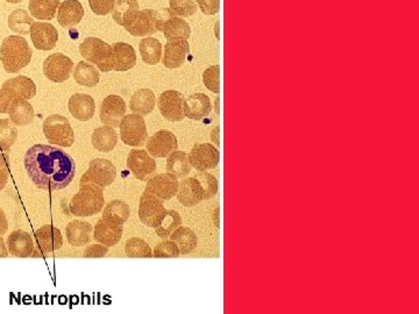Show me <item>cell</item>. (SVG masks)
I'll use <instances>...</instances> for the list:
<instances>
[{
	"label": "cell",
	"instance_id": "obj_20",
	"mask_svg": "<svg viewBox=\"0 0 419 314\" xmlns=\"http://www.w3.org/2000/svg\"><path fill=\"white\" fill-rule=\"evenodd\" d=\"M189 52H190V46L188 40L168 41L167 45L164 46L162 63L167 69H178L187 61Z\"/></svg>",
	"mask_w": 419,
	"mask_h": 314
},
{
	"label": "cell",
	"instance_id": "obj_29",
	"mask_svg": "<svg viewBox=\"0 0 419 314\" xmlns=\"http://www.w3.org/2000/svg\"><path fill=\"white\" fill-rule=\"evenodd\" d=\"M91 142L96 151L110 153L118 144V135L115 127L105 124L102 127L96 128L91 135Z\"/></svg>",
	"mask_w": 419,
	"mask_h": 314
},
{
	"label": "cell",
	"instance_id": "obj_16",
	"mask_svg": "<svg viewBox=\"0 0 419 314\" xmlns=\"http://www.w3.org/2000/svg\"><path fill=\"white\" fill-rule=\"evenodd\" d=\"M178 184L176 177L171 174H159L147 180V185L144 191L156 196L162 202H167L176 197L178 191Z\"/></svg>",
	"mask_w": 419,
	"mask_h": 314
},
{
	"label": "cell",
	"instance_id": "obj_5",
	"mask_svg": "<svg viewBox=\"0 0 419 314\" xmlns=\"http://www.w3.org/2000/svg\"><path fill=\"white\" fill-rule=\"evenodd\" d=\"M79 52L88 62L97 66L101 71L113 70V50L112 46L98 37H86L79 45Z\"/></svg>",
	"mask_w": 419,
	"mask_h": 314
},
{
	"label": "cell",
	"instance_id": "obj_18",
	"mask_svg": "<svg viewBox=\"0 0 419 314\" xmlns=\"http://www.w3.org/2000/svg\"><path fill=\"white\" fill-rule=\"evenodd\" d=\"M30 39L38 50H52L59 41V32L52 23H34L30 26Z\"/></svg>",
	"mask_w": 419,
	"mask_h": 314
},
{
	"label": "cell",
	"instance_id": "obj_41",
	"mask_svg": "<svg viewBox=\"0 0 419 314\" xmlns=\"http://www.w3.org/2000/svg\"><path fill=\"white\" fill-rule=\"evenodd\" d=\"M33 23V18L30 17V14L23 8L14 10L8 17L10 30H13L14 33L21 34V35L30 33V26Z\"/></svg>",
	"mask_w": 419,
	"mask_h": 314
},
{
	"label": "cell",
	"instance_id": "obj_55",
	"mask_svg": "<svg viewBox=\"0 0 419 314\" xmlns=\"http://www.w3.org/2000/svg\"><path fill=\"white\" fill-rule=\"evenodd\" d=\"M219 129V126H218V127L214 128V129L212 131V133H211V141L216 144L217 148L219 147L220 146Z\"/></svg>",
	"mask_w": 419,
	"mask_h": 314
},
{
	"label": "cell",
	"instance_id": "obj_42",
	"mask_svg": "<svg viewBox=\"0 0 419 314\" xmlns=\"http://www.w3.org/2000/svg\"><path fill=\"white\" fill-rule=\"evenodd\" d=\"M125 252L130 259H151L153 249L144 240L140 238H131L125 243Z\"/></svg>",
	"mask_w": 419,
	"mask_h": 314
},
{
	"label": "cell",
	"instance_id": "obj_11",
	"mask_svg": "<svg viewBox=\"0 0 419 314\" xmlns=\"http://www.w3.org/2000/svg\"><path fill=\"white\" fill-rule=\"evenodd\" d=\"M74 71V62L68 56L55 52L48 56L43 62V75L52 82L64 83Z\"/></svg>",
	"mask_w": 419,
	"mask_h": 314
},
{
	"label": "cell",
	"instance_id": "obj_34",
	"mask_svg": "<svg viewBox=\"0 0 419 314\" xmlns=\"http://www.w3.org/2000/svg\"><path fill=\"white\" fill-rule=\"evenodd\" d=\"M191 165L185 151H175L167 158V173L178 178H185L190 174Z\"/></svg>",
	"mask_w": 419,
	"mask_h": 314
},
{
	"label": "cell",
	"instance_id": "obj_17",
	"mask_svg": "<svg viewBox=\"0 0 419 314\" xmlns=\"http://www.w3.org/2000/svg\"><path fill=\"white\" fill-rule=\"evenodd\" d=\"M126 103L120 95H108L101 105V122L111 127H119L122 118L126 115Z\"/></svg>",
	"mask_w": 419,
	"mask_h": 314
},
{
	"label": "cell",
	"instance_id": "obj_10",
	"mask_svg": "<svg viewBox=\"0 0 419 314\" xmlns=\"http://www.w3.org/2000/svg\"><path fill=\"white\" fill-rule=\"evenodd\" d=\"M166 211L167 209L162 200L147 191L142 193L139 204V219L144 226L155 228L163 218Z\"/></svg>",
	"mask_w": 419,
	"mask_h": 314
},
{
	"label": "cell",
	"instance_id": "obj_15",
	"mask_svg": "<svg viewBox=\"0 0 419 314\" xmlns=\"http://www.w3.org/2000/svg\"><path fill=\"white\" fill-rule=\"evenodd\" d=\"M146 147L148 153L155 158H166L178 149V141L174 133L162 129L147 139Z\"/></svg>",
	"mask_w": 419,
	"mask_h": 314
},
{
	"label": "cell",
	"instance_id": "obj_53",
	"mask_svg": "<svg viewBox=\"0 0 419 314\" xmlns=\"http://www.w3.org/2000/svg\"><path fill=\"white\" fill-rule=\"evenodd\" d=\"M8 182V171L0 169V191H3Z\"/></svg>",
	"mask_w": 419,
	"mask_h": 314
},
{
	"label": "cell",
	"instance_id": "obj_6",
	"mask_svg": "<svg viewBox=\"0 0 419 314\" xmlns=\"http://www.w3.org/2000/svg\"><path fill=\"white\" fill-rule=\"evenodd\" d=\"M43 134L50 144L59 147H71L75 142V132L69 120L61 115H52L45 119Z\"/></svg>",
	"mask_w": 419,
	"mask_h": 314
},
{
	"label": "cell",
	"instance_id": "obj_44",
	"mask_svg": "<svg viewBox=\"0 0 419 314\" xmlns=\"http://www.w3.org/2000/svg\"><path fill=\"white\" fill-rule=\"evenodd\" d=\"M195 177L203 187L204 200L212 199L219 190V183H218L216 177L212 174H209L207 171H198Z\"/></svg>",
	"mask_w": 419,
	"mask_h": 314
},
{
	"label": "cell",
	"instance_id": "obj_54",
	"mask_svg": "<svg viewBox=\"0 0 419 314\" xmlns=\"http://www.w3.org/2000/svg\"><path fill=\"white\" fill-rule=\"evenodd\" d=\"M8 255H10V252H8V249H7L6 243L4 241L3 238L0 236V259L8 257Z\"/></svg>",
	"mask_w": 419,
	"mask_h": 314
},
{
	"label": "cell",
	"instance_id": "obj_21",
	"mask_svg": "<svg viewBox=\"0 0 419 314\" xmlns=\"http://www.w3.org/2000/svg\"><path fill=\"white\" fill-rule=\"evenodd\" d=\"M176 197L184 207H196L204 200L203 187L196 177H187L178 184Z\"/></svg>",
	"mask_w": 419,
	"mask_h": 314
},
{
	"label": "cell",
	"instance_id": "obj_40",
	"mask_svg": "<svg viewBox=\"0 0 419 314\" xmlns=\"http://www.w3.org/2000/svg\"><path fill=\"white\" fill-rule=\"evenodd\" d=\"M180 225H182V218L180 213L175 209H167L160 223L155 227V233L159 238L168 239L171 236V233L178 228Z\"/></svg>",
	"mask_w": 419,
	"mask_h": 314
},
{
	"label": "cell",
	"instance_id": "obj_46",
	"mask_svg": "<svg viewBox=\"0 0 419 314\" xmlns=\"http://www.w3.org/2000/svg\"><path fill=\"white\" fill-rule=\"evenodd\" d=\"M169 5L175 17L188 18L196 13V3L193 0H169Z\"/></svg>",
	"mask_w": 419,
	"mask_h": 314
},
{
	"label": "cell",
	"instance_id": "obj_43",
	"mask_svg": "<svg viewBox=\"0 0 419 314\" xmlns=\"http://www.w3.org/2000/svg\"><path fill=\"white\" fill-rule=\"evenodd\" d=\"M18 129L10 119H0V147L11 149L17 141Z\"/></svg>",
	"mask_w": 419,
	"mask_h": 314
},
{
	"label": "cell",
	"instance_id": "obj_56",
	"mask_svg": "<svg viewBox=\"0 0 419 314\" xmlns=\"http://www.w3.org/2000/svg\"><path fill=\"white\" fill-rule=\"evenodd\" d=\"M6 1L10 4H19L23 3V0H6Z\"/></svg>",
	"mask_w": 419,
	"mask_h": 314
},
{
	"label": "cell",
	"instance_id": "obj_2",
	"mask_svg": "<svg viewBox=\"0 0 419 314\" xmlns=\"http://www.w3.org/2000/svg\"><path fill=\"white\" fill-rule=\"evenodd\" d=\"M33 52L26 40L19 35H11L4 39L0 47V61L8 74H18L32 61Z\"/></svg>",
	"mask_w": 419,
	"mask_h": 314
},
{
	"label": "cell",
	"instance_id": "obj_23",
	"mask_svg": "<svg viewBox=\"0 0 419 314\" xmlns=\"http://www.w3.org/2000/svg\"><path fill=\"white\" fill-rule=\"evenodd\" d=\"M125 30L135 37L153 35L157 32L156 11H139L137 17Z\"/></svg>",
	"mask_w": 419,
	"mask_h": 314
},
{
	"label": "cell",
	"instance_id": "obj_49",
	"mask_svg": "<svg viewBox=\"0 0 419 314\" xmlns=\"http://www.w3.org/2000/svg\"><path fill=\"white\" fill-rule=\"evenodd\" d=\"M108 252V247L101 245H90L88 248L83 252V257L86 259H99V257H104Z\"/></svg>",
	"mask_w": 419,
	"mask_h": 314
},
{
	"label": "cell",
	"instance_id": "obj_19",
	"mask_svg": "<svg viewBox=\"0 0 419 314\" xmlns=\"http://www.w3.org/2000/svg\"><path fill=\"white\" fill-rule=\"evenodd\" d=\"M124 227L111 220L99 219L93 228V239L96 243L106 247H115L122 240Z\"/></svg>",
	"mask_w": 419,
	"mask_h": 314
},
{
	"label": "cell",
	"instance_id": "obj_48",
	"mask_svg": "<svg viewBox=\"0 0 419 314\" xmlns=\"http://www.w3.org/2000/svg\"><path fill=\"white\" fill-rule=\"evenodd\" d=\"M115 0H88V5L96 16H108L112 13Z\"/></svg>",
	"mask_w": 419,
	"mask_h": 314
},
{
	"label": "cell",
	"instance_id": "obj_9",
	"mask_svg": "<svg viewBox=\"0 0 419 314\" xmlns=\"http://www.w3.org/2000/svg\"><path fill=\"white\" fill-rule=\"evenodd\" d=\"M35 248L32 257H45L63 245L62 233L57 227L45 225L34 233Z\"/></svg>",
	"mask_w": 419,
	"mask_h": 314
},
{
	"label": "cell",
	"instance_id": "obj_13",
	"mask_svg": "<svg viewBox=\"0 0 419 314\" xmlns=\"http://www.w3.org/2000/svg\"><path fill=\"white\" fill-rule=\"evenodd\" d=\"M127 168L137 180L146 182L156 171V162L147 151L132 149L127 156Z\"/></svg>",
	"mask_w": 419,
	"mask_h": 314
},
{
	"label": "cell",
	"instance_id": "obj_1",
	"mask_svg": "<svg viewBox=\"0 0 419 314\" xmlns=\"http://www.w3.org/2000/svg\"><path fill=\"white\" fill-rule=\"evenodd\" d=\"M23 165L28 177L41 190H63L76 174L74 158L62 149L47 144L30 147L23 157Z\"/></svg>",
	"mask_w": 419,
	"mask_h": 314
},
{
	"label": "cell",
	"instance_id": "obj_52",
	"mask_svg": "<svg viewBox=\"0 0 419 314\" xmlns=\"http://www.w3.org/2000/svg\"><path fill=\"white\" fill-rule=\"evenodd\" d=\"M7 231H8V221H7L5 212L0 207V236H3L4 234H6Z\"/></svg>",
	"mask_w": 419,
	"mask_h": 314
},
{
	"label": "cell",
	"instance_id": "obj_32",
	"mask_svg": "<svg viewBox=\"0 0 419 314\" xmlns=\"http://www.w3.org/2000/svg\"><path fill=\"white\" fill-rule=\"evenodd\" d=\"M10 120L16 126H27L32 124L35 117L34 108L27 99H16L8 108Z\"/></svg>",
	"mask_w": 419,
	"mask_h": 314
},
{
	"label": "cell",
	"instance_id": "obj_30",
	"mask_svg": "<svg viewBox=\"0 0 419 314\" xmlns=\"http://www.w3.org/2000/svg\"><path fill=\"white\" fill-rule=\"evenodd\" d=\"M156 104V97L151 88H140L135 91L131 97L130 102V110L135 115H151Z\"/></svg>",
	"mask_w": 419,
	"mask_h": 314
},
{
	"label": "cell",
	"instance_id": "obj_3",
	"mask_svg": "<svg viewBox=\"0 0 419 314\" xmlns=\"http://www.w3.org/2000/svg\"><path fill=\"white\" fill-rule=\"evenodd\" d=\"M104 207V191L102 187L96 184L86 183L79 185V192L70 200L69 212L71 216L88 218L102 212Z\"/></svg>",
	"mask_w": 419,
	"mask_h": 314
},
{
	"label": "cell",
	"instance_id": "obj_24",
	"mask_svg": "<svg viewBox=\"0 0 419 314\" xmlns=\"http://www.w3.org/2000/svg\"><path fill=\"white\" fill-rule=\"evenodd\" d=\"M183 112L187 118L200 122L211 115L212 103L204 93H193L184 99Z\"/></svg>",
	"mask_w": 419,
	"mask_h": 314
},
{
	"label": "cell",
	"instance_id": "obj_26",
	"mask_svg": "<svg viewBox=\"0 0 419 314\" xmlns=\"http://www.w3.org/2000/svg\"><path fill=\"white\" fill-rule=\"evenodd\" d=\"M66 236L68 243L74 247H84L93 239V226L88 221L74 220L67 225Z\"/></svg>",
	"mask_w": 419,
	"mask_h": 314
},
{
	"label": "cell",
	"instance_id": "obj_4",
	"mask_svg": "<svg viewBox=\"0 0 419 314\" xmlns=\"http://www.w3.org/2000/svg\"><path fill=\"white\" fill-rule=\"evenodd\" d=\"M35 95L36 86L26 76L7 79L0 88V113H8V108L16 99L28 100Z\"/></svg>",
	"mask_w": 419,
	"mask_h": 314
},
{
	"label": "cell",
	"instance_id": "obj_25",
	"mask_svg": "<svg viewBox=\"0 0 419 314\" xmlns=\"http://www.w3.org/2000/svg\"><path fill=\"white\" fill-rule=\"evenodd\" d=\"M68 107H69L70 115L79 122H88L95 115V99L92 98L91 95H84V93H75L69 99Z\"/></svg>",
	"mask_w": 419,
	"mask_h": 314
},
{
	"label": "cell",
	"instance_id": "obj_28",
	"mask_svg": "<svg viewBox=\"0 0 419 314\" xmlns=\"http://www.w3.org/2000/svg\"><path fill=\"white\" fill-rule=\"evenodd\" d=\"M113 50V70L115 71H128L133 69L137 64L135 50L131 45L125 42H117L112 46Z\"/></svg>",
	"mask_w": 419,
	"mask_h": 314
},
{
	"label": "cell",
	"instance_id": "obj_7",
	"mask_svg": "<svg viewBox=\"0 0 419 314\" xmlns=\"http://www.w3.org/2000/svg\"><path fill=\"white\" fill-rule=\"evenodd\" d=\"M115 177H117V169L111 161L106 158H95L90 161L88 170L81 177L79 185L92 183L104 189L110 187L115 182Z\"/></svg>",
	"mask_w": 419,
	"mask_h": 314
},
{
	"label": "cell",
	"instance_id": "obj_14",
	"mask_svg": "<svg viewBox=\"0 0 419 314\" xmlns=\"http://www.w3.org/2000/svg\"><path fill=\"white\" fill-rule=\"evenodd\" d=\"M184 97L175 90L164 91L159 98V110L166 120L180 122L185 118L183 112Z\"/></svg>",
	"mask_w": 419,
	"mask_h": 314
},
{
	"label": "cell",
	"instance_id": "obj_39",
	"mask_svg": "<svg viewBox=\"0 0 419 314\" xmlns=\"http://www.w3.org/2000/svg\"><path fill=\"white\" fill-rule=\"evenodd\" d=\"M59 0H30L28 10L32 17L39 20H52L59 10Z\"/></svg>",
	"mask_w": 419,
	"mask_h": 314
},
{
	"label": "cell",
	"instance_id": "obj_37",
	"mask_svg": "<svg viewBox=\"0 0 419 314\" xmlns=\"http://www.w3.org/2000/svg\"><path fill=\"white\" fill-rule=\"evenodd\" d=\"M131 216V207L124 200H111L103 209V218L111 220L119 225H124Z\"/></svg>",
	"mask_w": 419,
	"mask_h": 314
},
{
	"label": "cell",
	"instance_id": "obj_35",
	"mask_svg": "<svg viewBox=\"0 0 419 314\" xmlns=\"http://www.w3.org/2000/svg\"><path fill=\"white\" fill-rule=\"evenodd\" d=\"M164 37L167 41L174 40H188L190 37L191 30L185 20L177 17H171L162 26Z\"/></svg>",
	"mask_w": 419,
	"mask_h": 314
},
{
	"label": "cell",
	"instance_id": "obj_31",
	"mask_svg": "<svg viewBox=\"0 0 419 314\" xmlns=\"http://www.w3.org/2000/svg\"><path fill=\"white\" fill-rule=\"evenodd\" d=\"M139 11L138 0H115L112 18L115 23L126 28L137 17Z\"/></svg>",
	"mask_w": 419,
	"mask_h": 314
},
{
	"label": "cell",
	"instance_id": "obj_8",
	"mask_svg": "<svg viewBox=\"0 0 419 314\" xmlns=\"http://www.w3.org/2000/svg\"><path fill=\"white\" fill-rule=\"evenodd\" d=\"M119 128L122 142L130 147H141L147 142V126L144 117L135 113L125 115Z\"/></svg>",
	"mask_w": 419,
	"mask_h": 314
},
{
	"label": "cell",
	"instance_id": "obj_33",
	"mask_svg": "<svg viewBox=\"0 0 419 314\" xmlns=\"http://www.w3.org/2000/svg\"><path fill=\"white\" fill-rule=\"evenodd\" d=\"M169 238L171 241L176 243L177 247L180 249V255H189L197 248V245H198V238H197L196 233L189 227H178L171 233Z\"/></svg>",
	"mask_w": 419,
	"mask_h": 314
},
{
	"label": "cell",
	"instance_id": "obj_27",
	"mask_svg": "<svg viewBox=\"0 0 419 314\" xmlns=\"http://www.w3.org/2000/svg\"><path fill=\"white\" fill-rule=\"evenodd\" d=\"M84 18V7L79 0H66L59 4L57 21L64 28L76 26Z\"/></svg>",
	"mask_w": 419,
	"mask_h": 314
},
{
	"label": "cell",
	"instance_id": "obj_38",
	"mask_svg": "<svg viewBox=\"0 0 419 314\" xmlns=\"http://www.w3.org/2000/svg\"><path fill=\"white\" fill-rule=\"evenodd\" d=\"M141 57L146 64L156 66L162 57V43L154 37H144L139 45Z\"/></svg>",
	"mask_w": 419,
	"mask_h": 314
},
{
	"label": "cell",
	"instance_id": "obj_50",
	"mask_svg": "<svg viewBox=\"0 0 419 314\" xmlns=\"http://www.w3.org/2000/svg\"><path fill=\"white\" fill-rule=\"evenodd\" d=\"M200 10L205 16H214L220 10V0H196Z\"/></svg>",
	"mask_w": 419,
	"mask_h": 314
},
{
	"label": "cell",
	"instance_id": "obj_47",
	"mask_svg": "<svg viewBox=\"0 0 419 314\" xmlns=\"http://www.w3.org/2000/svg\"><path fill=\"white\" fill-rule=\"evenodd\" d=\"M204 86L209 88L213 93L220 92V66H211L203 72Z\"/></svg>",
	"mask_w": 419,
	"mask_h": 314
},
{
	"label": "cell",
	"instance_id": "obj_12",
	"mask_svg": "<svg viewBox=\"0 0 419 314\" xmlns=\"http://www.w3.org/2000/svg\"><path fill=\"white\" fill-rule=\"evenodd\" d=\"M191 168L197 171H207L219 164L220 153L211 144H196L188 154Z\"/></svg>",
	"mask_w": 419,
	"mask_h": 314
},
{
	"label": "cell",
	"instance_id": "obj_45",
	"mask_svg": "<svg viewBox=\"0 0 419 314\" xmlns=\"http://www.w3.org/2000/svg\"><path fill=\"white\" fill-rule=\"evenodd\" d=\"M180 255V249L174 241L164 240L157 243L153 249L155 259H176Z\"/></svg>",
	"mask_w": 419,
	"mask_h": 314
},
{
	"label": "cell",
	"instance_id": "obj_22",
	"mask_svg": "<svg viewBox=\"0 0 419 314\" xmlns=\"http://www.w3.org/2000/svg\"><path fill=\"white\" fill-rule=\"evenodd\" d=\"M6 245L11 255L21 257V259L32 257L34 248H35L32 236L30 233L21 231V229L11 233L7 238Z\"/></svg>",
	"mask_w": 419,
	"mask_h": 314
},
{
	"label": "cell",
	"instance_id": "obj_51",
	"mask_svg": "<svg viewBox=\"0 0 419 314\" xmlns=\"http://www.w3.org/2000/svg\"><path fill=\"white\" fill-rule=\"evenodd\" d=\"M11 149L0 147V169L8 171L10 173L11 161H10Z\"/></svg>",
	"mask_w": 419,
	"mask_h": 314
},
{
	"label": "cell",
	"instance_id": "obj_36",
	"mask_svg": "<svg viewBox=\"0 0 419 314\" xmlns=\"http://www.w3.org/2000/svg\"><path fill=\"white\" fill-rule=\"evenodd\" d=\"M74 78L79 86L86 88H95L101 81V74L98 69L92 66L91 63L79 62L75 68Z\"/></svg>",
	"mask_w": 419,
	"mask_h": 314
}]
</instances>
